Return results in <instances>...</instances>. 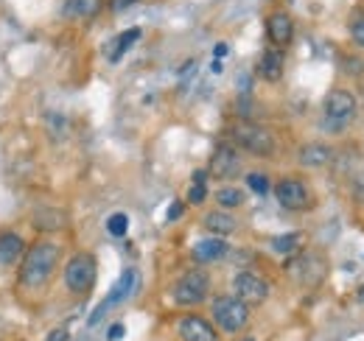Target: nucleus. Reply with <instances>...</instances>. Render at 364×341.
<instances>
[{
    "label": "nucleus",
    "instance_id": "12",
    "mask_svg": "<svg viewBox=\"0 0 364 341\" xmlns=\"http://www.w3.org/2000/svg\"><path fill=\"white\" fill-rule=\"evenodd\" d=\"M177 336H180L182 341H219L216 327H213L208 319L196 316V314H188V316L180 319V324H177Z\"/></svg>",
    "mask_w": 364,
    "mask_h": 341
},
{
    "label": "nucleus",
    "instance_id": "3",
    "mask_svg": "<svg viewBox=\"0 0 364 341\" xmlns=\"http://www.w3.org/2000/svg\"><path fill=\"white\" fill-rule=\"evenodd\" d=\"M171 294H174V302L182 305V308L202 305L208 300V294H211V274L205 269H191L174 283Z\"/></svg>",
    "mask_w": 364,
    "mask_h": 341
},
{
    "label": "nucleus",
    "instance_id": "29",
    "mask_svg": "<svg viewBox=\"0 0 364 341\" xmlns=\"http://www.w3.org/2000/svg\"><path fill=\"white\" fill-rule=\"evenodd\" d=\"M132 3H138V0H112V12H124V9H129Z\"/></svg>",
    "mask_w": 364,
    "mask_h": 341
},
{
    "label": "nucleus",
    "instance_id": "23",
    "mask_svg": "<svg viewBox=\"0 0 364 341\" xmlns=\"http://www.w3.org/2000/svg\"><path fill=\"white\" fill-rule=\"evenodd\" d=\"M347 31H350V36H353L356 45H358V48H364V12H356V14L350 17Z\"/></svg>",
    "mask_w": 364,
    "mask_h": 341
},
{
    "label": "nucleus",
    "instance_id": "28",
    "mask_svg": "<svg viewBox=\"0 0 364 341\" xmlns=\"http://www.w3.org/2000/svg\"><path fill=\"white\" fill-rule=\"evenodd\" d=\"M124 333H127V327H124V324L118 322V324H112V327H109L107 338H109V341H120V338H124Z\"/></svg>",
    "mask_w": 364,
    "mask_h": 341
},
{
    "label": "nucleus",
    "instance_id": "5",
    "mask_svg": "<svg viewBox=\"0 0 364 341\" xmlns=\"http://www.w3.org/2000/svg\"><path fill=\"white\" fill-rule=\"evenodd\" d=\"M233 140H235L241 148H244V151L255 154V157H269V154L275 151V138H272V132L264 129V126H258V123H238L235 129H233Z\"/></svg>",
    "mask_w": 364,
    "mask_h": 341
},
{
    "label": "nucleus",
    "instance_id": "20",
    "mask_svg": "<svg viewBox=\"0 0 364 341\" xmlns=\"http://www.w3.org/2000/svg\"><path fill=\"white\" fill-rule=\"evenodd\" d=\"M300 243H303V235H300V232H289V235L272 238V241H269V249H272L275 254H295V252L300 249Z\"/></svg>",
    "mask_w": 364,
    "mask_h": 341
},
{
    "label": "nucleus",
    "instance_id": "33",
    "mask_svg": "<svg viewBox=\"0 0 364 341\" xmlns=\"http://www.w3.org/2000/svg\"><path fill=\"white\" fill-rule=\"evenodd\" d=\"M356 300H358V302H364V285L358 288V294H356Z\"/></svg>",
    "mask_w": 364,
    "mask_h": 341
},
{
    "label": "nucleus",
    "instance_id": "24",
    "mask_svg": "<svg viewBox=\"0 0 364 341\" xmlns=\"http://www.w3.org/2000/svg\"><path fill=\"white\" fill-rule=\"evenodd\" d=\"M247 188L258 196H266L269 193V177L266 174H247Z\"/></svg>",
    "mask_w": 364,
    "mask_h": 341
},
{
    "label": "nucleus",
    "instance_id": "26",
    "mask_svg": "<svg viewBox=\"0 0 364 341\" xmlns=\"http://www.w3.org/2000/svg\"><path fill=\"white\" fill-rule=\"evenodd\" d=\"M90 12V0H70V3H67V14L73 17H78V14H87Z\"/></svg>",
    "mask_w": 364,
    "mask_h": 341
},
{
    "label": "nucleus",
    "instance_id": "10",
    "mask_svg": "<svg viewBox=\"0 0 364 341\" xmlns=\"http://www.w3.org/2000/svg\"><path fill=\"white\" fill-rule=\"evenodd\" d=\"M208 174L216 177V179H235L241 174V157L230 143L216 146V151L211 157V165H208Z\"/></svg>",
    "mask_w": 364,
    "mask_h": 341
},
{
    "label": "nucleus",
    "instance_id": "11",
    "mask_svg": "<svg viewBox=\"0 0 364 341\" xmlns=\"http://www.w3.org/2000/svg\"><path fill=\"white\" fill-rule=\"evenodd\" d=\"M322 109H325V118L336 126H345L353 115H356V98L353 93L347 90H331L325 96V104H322Z\"/></svg>",
    "mask_w": 364,
    "mask_h": 341
},
{
    "label": "nucleus",
    "instance_id": "19",
    "mask_svg": "<svg viewBox=\"0 0 364 341\" xmlns=\"http://www.w3.org/2000/svg\"><path fill=\"white\" fill-rule=\"evenodd\" d=\"M140 34H143L140 28H127L124 34H118V36L109 42V48H107V59H109L112 65H115V62H120V56H124V54L135 45V42L140 39Z\"/></svg>",
    "mask_w": 364,
    "mask_h": 341
},
{
    "label": "nucleus",
    "instance_id": "34",
    "mask_svg": "<svg viewBox=\"0 0 364 341\" xmlns=\"http://www.w3.org/2000/svg\"><path fill=\"white\" fill-rule=\"evenodd\" d=\"M241 341H255V338H241Z\"/></svg>",
    "mask_w": 364,
    "mask_h": 341
},
{
    "label": "nucleus",
    "instance_id": "8",
    "mask_svg": "<svg viewBox=\"0 0 364 341\" xmlns=\"http://www.w3.org/2000/svg\"><path fill=\"white\" fill-rule=\"evenodd\" d=\"M233 294L247 305H261L269 300V283L255 272H241L233 280Z\"/></svg>",
    "mask_w": 364,
    "mask_h": 341
},
{
    "label": "nucleus",
    "instance_id": "17",
    "mask_svg": "<svg viewBox=\"0 0 364 341\" xmlns=\"http://www.w3.org/2000/svg\"><path fill=\"white\" fill-rule=\"evenodd\" d=\"M25 254V243L17 232H0V266H14Z\"/></svg>",
    "mask_w": 364,
    "mask_h": 341
},
{
    "label": "nucleus",
    "instance_id": "21",
    "mask_svg": "<svg viewBox=\"0 0 364 341\" xmlns=\"http://www.w3.org/2000/svg\"><path fill=\"white\" fill-rule=\"evenodd\" d=\"M216 201H219V207H222V210H235V207L244 204L247 199H244V193H241L238 188L224 185V188H219V190H216Z\"/></svg>",
    "mask_w": 364,
    "mask_h": 341
},
{
    "label": "nucleus",
    "instance_id": "15",
    "mask_svg": "<svg viewBox=\"0 0 364 341\" xmlns=\"http://www.w3.org/2000/svg\"><path fill=\"white\" fill-rule=\"evenodd\" d=\"M283 67H286V56H283L280 48H269L261 54V62H258V76L269 84L280 81L283 78Z\"/></svg>",
    "mask_w": 364,
    "mask_h": 341
},
{
    "label": "nucleus",
    "instance_id": "2",
    "mask_svg": "<svg viewBox=\"0 0 364 341\" xmlns=\"http://www.w3.org/2000/svg\"><path fill=\"white\" fill-rule=\"evenodd\" d=\"M211 314H213V322L219 324V330H224V333H241L250 322V305L241 302L235 294L216 296L211 305Z\"/></svg>",
    "mask_w": 364,
    "mask_h": 341
},
{
    "label": "nucleus",
    "instance_id": "25",
    "mask_svg": "<svg viewBox=\"0 0 364 341\" xmlns=\"http://www.w3.org/2000/svg\"><path fill=\"white\" fill-rule=\"evenodd\" d=\"M208 199V185H191V190H188V201L191 204H202V201H205Z\"/></svg>",
    "mask_w": 364,
    "mask_h": 341
},
{
    "label": "nucleus",
    "instance_id": "4",
    "mask_svg": "<svg viewBox=\"0 0 364 341\" xmlns=\"http://www.w3.org/2000/svg\"><path fill=\"white\" fill-rule=\"evenodd\" d=\"M96 274H98V263L90 252H76L65 266V285L70 294H87L96 285Z\"/></svg>",
    "mask_w": 364,
    "mask_h": 341
},
{
    "label": "nucleus",
    "instance_id": "6",
    "mask_svg": "<svg viewBox=\"0 0 364 341\" xmlns=\"http://www.w3.org/2000/svg\"><path fill=\"white\" fill-rule=\"evenodd\" d=\"M286 272L289 277L303 285V288H317L322 280H325V261L319 258V254L308 252V254H297L286 263Z\"/></svg>",
    "mask_w": 364,
    "mask_h": 341
},
{
    "label": "nucleus",
    "instance_id": "30",
    "mask_svg": "<svg viewBox=\"0 0 364 341\" xmlns=\"http://www.w3.org/2000/svg\"><path fill=\"white\" fill-rule=\"evenodd\" d=\"M208 177H211L208 170H193V177H191V179H193L196 185H208Z\"/></svg>",
    "mask_w": 364,
    "mask_h": 341
},
{
    "label": "nucleus",
    "instance_id": "1",
    "mask_svg": "<svg viewBox=\"0 0 364 341\" xmlns=\"http://www.w3.org/2000/svg\"><path fill=\"white\" fill-rule=\"evenodd\" d=\"M59 263V246L54 241H36L20 263V285L25 288H39L45 285Z\"/></svg>",
    "mask_w": 364,
    "mask_h": 341
},
{
    "label": "nucleus",
    "instance_id": "27",
    "mask_svg": "<svg viewBox=\"0 0 364 341\" xmlns=\"http://www.w3.org/2000/svg\"><path fill=\"white\" fill-rule=\"evenodd\" d=\"M182 210H185V204H182V201H174V204L169 207V212H166V221H177V219L182 216Z\"/></svg>",
    "mask_w": 364,
    "mask_h": 341
},
{
    "label": "nucleus",
    "instance_id": "7",
    "mask_svg": "<svg viewBox=\"0 0 364 341\" xmlns=\"http://www.w3.org/2000/svg\"><path fill=\"white\" fill-rule=\"evenodd\" d=\"M275 199L283 210H292V212H300V210L311 207V190L306 188V182H300L295 177H283L275 185Z\"/></svg>",
    "mask_w": 364,
    "mask_h": 341
},
{
    "label": "nucleus",
    "instance_id": "22",
    "mask_svg": "<svg viewBox=\"0 0 364 341\" xmlns=\"http://www.w3.org/2000/svg\"><path fill=\"white\" fill-rule=\"evenodd\" d=\"M107 232L115 235V238H124L129 232V216L127 212H112V216L107 219Z\"/></svg>",
    "mask_w": 364,
    "mask_h": 341
},
{
    "label": "nucleus",
    "instance_id": "9",
    "mask_svg": "<svg viewBox=\"0 0 364 341\" xmlns=\"http://www.w3.org/2000/svg\"><path fill=\"white\" fill-rule=\"evenodd\" d=\"M135 285H138V272H135V269H127L124 274H120V277L115 280L112 291L107 294V300H104V302H101V305L93 311V316H90V322H87V324H90V327H96V324L104 319V314H107L112 305H118V302H124V300H127V296L135 291Z\"/></svg>",
    "mask_w": 364,
    "mask_h": 341
},
{
    "label": "nucleus",
    "instance_id": "13",
    "mask_svg": "<svg viewBox=\"0 0 364 341\" xmlns=\"http://www.w3.org/2000/svg\"><path fill=\"white\" fill-rule=\"evenodd\" d=\"M266 36H269V42L275 48H286L289 42H292V36H295V23H292V17L286 14V12H272L269 17H266Z\"/></svg>",
    "mask_w": 364,
    "mask_h": 341
},
{
    "label": "nucleus",
    "instance_id": "14",
    "mask_svg": "<svg viewBox=\"0 0 364 341\" xmlns=\"http://www.w3.org/2000/svg\"><path fill=\"white\" fill-rule=\"evenodd\" d=\"M227 241L222 238V235H216V238H205V241H199L193 249H191V258L196 261V263H216V261H222L224 254H227Z\"/></svg>",
    "mask_w": 364,
    "mask_h": 341
},
{
    "label": "nucleus",
    "instance_id": "31",
    "mask_svg": "<svg viewBox=\"0 0 364 341\" xmlns=\"http://www.w3.org/2000/svg\"><path fill=\"white\" fill-rule=\"evenodd\" d=\"M48 341H67V330H54L48 336Z\"/></svg>",
    "mask_w": 364,
    "mask_h": 341
},
{
    "label": "nucleus",
    "instance_id": "32",
    "mask_svg": "<svg viewBox=\"0 0 364 341\" xmlns=\"http://www.w3.org/2000/svg\"><path fill=\"white\" fill-rule=\"evenodd\" d=\"M227 51H230V48H227V42H219V45L213 48V54H216V59H222V56H227Z\"/></svg>",
    "mask_w": 364,
    "mask_h": 341
},
{
    "label": "nucleus",
    "instance_id": "18",
    "mask_svg": "<svg viewBox=\"0 0 364 341\" xmlns=\"http://www.w3.org/2000/svg\"><path fill=\"white\" fill-rule=\"evenodd\" d=\"M202 224H205V230L208 232H213V235H230V232H235V227H238V221L230 216L227 210H211L205 219H202Z\"/></svg>",
    "mask_w": 364,
    "mask_h": 341
},
{
    "label": "nucleus",
    "instance_id": "16",
    "mask_svg": "<svg viewBox=\"0 0 364 341\" xmlns=\"http://www.w3.org/2000/svg\"><path fill=\"white\" fill-rule=\"evenodd\" d=\"M297 160H300L303 168H325L334 160V151L325 143H306L297 151Z\"/></svg>",
    "mask_w": 364,
    "mask_h": 341
}]
</instances>
